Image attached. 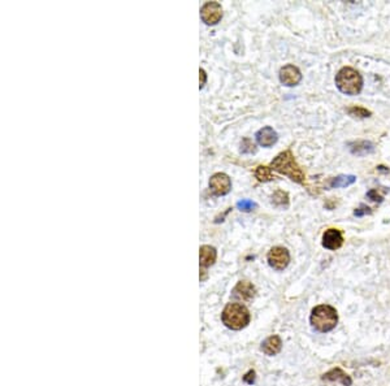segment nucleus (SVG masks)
Wrapping results in <instances>:
<instances>
[{
  "label": "nucleus",
  "instance_id": "f257e3e1",
  "mask_svg": "<svg viewBox=\"0 0 390 386\" xmlns=\"http://www.w3.org/2000/svg\"><path fill=\"white\" fill-rule=\"evenodd\" d=\"M273 171L279 172L281 174L288 176L290 180H293L297 183L304 182V172L302 171V168L298 165L295 162L294 155L291 152V150H286L284 152L279 153V155L272 160L270 163Z\"/></svg>",
  "mask_w": 390,
  "mask_h": 386
},
{
  "label": "nucleus",
  "instance_id": "f03ea898",
  "mask_svg": "<svg viewBox=\"0 0 390 386\" xmlns=\"http://www.w3.org/2000/svg\"><path fill=\"white\" fill-rule=\"evenodd\" d=\"M336 86L346 95H358L363 89V77L351 66H343L336 75Z\"/></svg>",
  "mask_w": 390,
  "mask_h": 386
},
{
  "label": "nucleus",
  "instance_id": "7ed1b4c3",
  "mask_svg": "<svg viewBox=\"0 0 390 386\" xmlns=\"http://www.w3.org/2000/svg\"><path fill=\"white\" fill-rule=\"evenodd\" d=\"M311 325L314 329L320 333H327L334 329L338 321V315H337L336 308H333L329 304H320L312 310Z\"/></svg>",
  "mask_w": 390,
  "mask_h": 386
},
{
  "label": "nucleus",
  "instance_id": "20e7f679",
  "mask_svg": "<svg viewBox=\"0 0 390 386\" xmlns=\"http://www.w3.org/2000/svg\"><path fill=\"white\" fill-rule=\"evenodd\" d=\"M250 312L243 304L229 303L221 314V320L226 328L231 330H241L250 323Z\"/></svg>",
  "mask_w": 390,
  "mask_h": 386
},
{
  "label": "nucleus",
  "instance_id": "39448f33",
  "mask_svg": "<svg viewBox=\"0 0 390 386\" xmlns=\"http://www.w3.org/2000/svg\"><path fill=\"white\" fill-rule=\"evenodd\" d=\"M267 260L273 269L284 271L290 263V254L285 247L277 246V247H273L269 250L267 255Z\"/></svg>",
  "mask_w": 390,
  "mask_h": 386
},
{
  "label": "nucleus",
  "instance_id": "423d86ee",
  "mask_svg": "<svg viewBox=\"0 0 390 386\" xmlns=\"http://www.w3.org/2000/svg\"><path fill=\"white\" fill-rule=\"evenodd\" d=\"M201 17L204 24L216 25L222 17V8L216 2H208L201 9Z\"/></svg>",
  "mask_w": 390,
  "mask_h": 386
},
{
  "label": "nucleus",
  "instance_id": "0eeeda50",
  "mask_svg": "<svg viewBox=\"0 0 390 386\" xmlns=\"http://www.w3.org/2000/svg\"><path fill=\"white\" fill-rule=\"evenodd\" d=\"M210 189L213 194L226 195L231 189V181L228 174L216 173L210 178Z\"/></svg>",
  "mask_w": 390,
  "mask_h": 386
},
{
  "label": "nucleus",
  "instance_id": "6e6552de",
  "mask_svg": "<svg viewBox=\"0 0 390 386\" xmlns=\"http://www.w3.org/2000/svg\"><path fill=\"white\" fill-rule=\"evenodd\" d=\"M300 80H302V73H300V70L295 65L289 64V65L282 66L280 69V81H281L282 85L289 87L297 86L300 82Z\"/></svg>",
  "mask_w": 390,
  "mask_h": 386
},
{
  "label": "nucleus",
  "instance_id": "1a4fd4ad",
  "mask_svg": "<svg viewBox=\"0 0 390 386\" xmlns=\"http://www.w3.org/2000/svg\"><path fill=\"white\" fill-rule=\"evenodd\" d=\"M255 295V288L249 281H240L233 289V296L241 302H249Z\"/></svg>",
  "mask_w": 390,
  "mask_h": 386
},
{
  "label": "nucleus",
  "instance_id": "9d476101",
  "mask_svg": "<svg viewBox=\"0 0 390 386\" xmlns=\"http://www.w3.org/2000/svg\"><path fill=\"white\" fill-rule=\"evenodd\" d=\"M343 243V236L338 229H328L323 234V246L328 250H338Z\"/></svg>",
  "mask_w": 390,
  "mask_h": 386
},
{
  "label": "nucleus",
  "instance_id": "9b49d317",
  "mask_svg": "<svg viewBox=\"0 0 390 386\" xmlns=\"http://www.w3.org/2000/svg\"><path fill=\"white\" fill-rule=\"evenodd\" d=\"M256 141L260 146L263 147H270L276 143L279 137H277V133L273 130L269 126H265V128L260 129L258 133H256Z\"/></svg>",
  "mask_w": 390,
  "mask_h": 386
},
{
  "label": "nucleus",
  "instance_id": "f8f14e48",
  "mask_svg": "<svg viewBox=\"0 0 390 386\" xmlns=\"http://www.w3.org/2000/svg\"><path fill=\"white\" fill-rule=\"evenodd\" d=\"M199 260H201V266L202 268H208V266L212 265L216 260L217 252L215 247L208 245L202 246L201 250H199Z\"/></svg>",
  "mask_w": 390,
  "mask_h": 386
},
{
  "label": "nucleus",
  "instance_id": "ddd939ff",
  "mask_svg": "<svg viewBox=\"0 0 390 386\" xmlns=\"http://www.w3.org/2000/svg\"><path fill=\"white\" fill-rule=\"evenodd\" d=\"M321 380L329 381V382L339 381V382L345 386H351V383H353V380H351L350 376H347V374H346L341 368H333L332 371H329L328 373H325L324 376L321 377Z\"/></svg>",
  "mask_w": 390,
  "mask_h": 386
},
{
  "label": "nucleus",
  "instance_id": "4468645a",
  "mask_svg": "<svg viewBox=\"0 0 390 386\" xmlns=\"http://www.w3.org/2000/svg\"><path fill=\"white\" fill-rule=\"evenodd\" d=\"M282 341L279 335H270L261 343V351L265 355H276L281 351Z\"/></svg>",
  "mask_w": 390,
  "mask_h": 386
},
{
  "label": "nucleus",
  "instance_id": "2eb2a0df",
  "mask_svg": "<svg viewBox=\"0 0 390 386\" xmlns=\"http://www.w3.org/2000/svg\"><path fill=\"white\" fill-rule=\"evenodd\" d=\"M351 153H354L357 156H364L368 153H372L375 151V146L371 142L367 141H358L354 143H350Z\"/></svg>",
  "mask_w": 390,
  "mask_h": 386
},
{
  "label": "nucleus",
  "instance_id": "dca6fc26",
  "mask_svg": "<svg viewBox=\"0 0 390 386\" xmlns=\"http://www.w3.org/2000/svg\"><path fill=\"white\" fill-rule=\"evenodd\" d=\"M357 181L355 176H337L332 178L329 182V186L332 189H339V187H347V186L353 185Z\"/></svg>",
  "mask_w": 390,
  "mask_h": 386
},
{
  "label": "nucleus",
  "instance_id": "f3484780",
  "mask_svg": "<svg viewBox=\"0 0 390 386\" xmlns=\"http://www.w3.org/2000/svg\"><path fill=\"white\" fill-rule=\"evenodd\" d=\"M255 177L260 182H268V181L275 180V176L272 174L270 168L264 167V165H259L255 171Z\"/></svg>",
  "mask_w": 390,
  "mask_h": 386
},
{
  "label": "nucleus",
  "instance_id": "a211bd4d",
  "mask_svg": "<svg viewBox=\"0 0 390 386\" xmlns=\"http://www.w3.org/2000/svg\"><path fill=\"white\" fill-rule=\"evenodd\" d=\"M272 203L277 207H288L289 206V195L288 192L277 190L272 197Z\"/></svg>",
  "mask_w": 390,
  "mask_h": 386
},
{
  "label": "nucleus",
  "instance_id": "6ab92c4d",
  "mask_svg": "<svg viewBox=\"0 0 390 386\" xmlns=\"http://www.w3.org/2000/svg\"><path fill=\"white\" fill-rule=\"evenodd\" d=\"M347 113L350 114V116H353V117H362V119H364V117H369V116H371V112L367 111L366 108H363V107H351V108H348Z\"/></svg>",
  "mask_w": 390,
  "mask_h": 386
},
{
  "label": "nucleus",
  "instance_id": "aec40b11",
  "mask_svg": "<svg viewBox=\"0 0 390 386\" xmlns=\"http://www.w3.org/2000/svg\"><path fill=\"white\" fill-rule=\"evenodd\" d=\"M237 207L240 211H243V212H250V211H252L254 208H256V203H254L252 201H249V199H242V201L238 202Z\"/></svg>",
  "mask_w": 390,
  "mask_h": 386
},
{
  "label": "nucleus",
  "instance_id": "412c9836",
  "mask_svg": "<svg viewBox=\"0 0 390 386\" xmlns=\"http://www.w3.org/2000/svg\"><path fill=\"white\" fill-rule=\"evenodd\" d=\"M241 151L245 153H251L255 152V144L252 143V141L250 139H243L242 147H241Z\"/></svg>",
  "mask_w": 390,
  "mask_h": 386
},
{
  "label": "nucleus",
  "instance_id": "4be33fe9",
  "mask_svg": "<svg viewBox=\"0 0 390 386\" xmlns=\"http://www.w3.org/2000/svg\"><path fill=\"white\" fill-rule=\"evenodd\" d=\"M367 197L371 199V201L373 202H382V195L378 194V191L376 189L373 190H369L368 192H367Z\"/></svg>",
  "mask_w": 390,
  "mask_h": 386
},
{
  "label": "nucleus",
  "instance_id": "5701e85b",
  "mask_svg": "<svg viewBox=\"0 0 390 386\" xmlns=\"http://www.w3.org/2000/svg\"><path fill=\"white\" fill-rule=\"evenodd\" d=\"M369 213H371V210H369L367 206H363V204L354 211V215L358 216V217H362V216L364 215H369Z\"/></svg>",
  "mask_w": 390,
  "mask_h": 386
},
{
  "label": "nucleus",
  "instance_id": "b1692460",
  "mask_svg": "<svg viewBox=\"0 0 390 386\" xmlns=\"http://www.w3.org/2000/svg\"><path fill=\"white\" fill-rule=\"evenodd\" d=\"M254 380H255V372L254 371H250L249 373H247L246 376L243 377V381H245V382H247V383H252L254 382Z\"/></svg>",
  "mask_w": 390,
  "mask_h": 386
},
{
  "label": "nucleus",
  "instance_id": "393cba45",
  "mask_svg": "<svg viewBox=\"0 0 390 386\" xmlns=\"http://www.w3.org/2000/svg\"><path fill=\"white\" fill-rule=\"evenodd\" d=\"M199 74H201V87H203L204 82H206V72H204L203 69L199 70Z\"/></svg>",
  "mask_w": 390,
  "mask_h": 386
}]
</instances>
